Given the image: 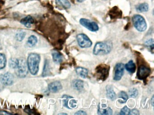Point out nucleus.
Listing matches in <instances>:
<instances>
[{
    "label": "nucleus",
    "mask_w": 154,
    "mask_h": 115,
    "mask_svg": "<svg viewBox=\"0 0 154 115\" xmlns=\"http://www.w3.org/2000/svg\"><path fill=\"white\" fill-rule=\"evenodd\" d=\"M7 59L5 55L0 53V70L3 69L6 66Z\"/></svg>",
    "instance_id": "25"
},
{
    "label": "nucleus",
    "mask_w": 154,
    "mask_h": 115,
    "mask_svg": "<svg viewBox=\"0 0 154 115\" xmlns=\"http://www.w3.org/2000/svg\"><path fill=\"white\" fill-rule=\"evenodd\" d=\"M154 96H152V98H151V101H150L151 104H152V105L153 106H154Z\"/></svg>",
    "instance_id": "34"
},
{
    "label": "nucleus",
    "mask_w": 154,
    "mask_h": 115,
    "mask_svg": "<svg viewBox=\"0 0 154 115\" xmlns=\"http://www.w3.org/2000/svg\"><path fill=\"white\" fill-rule=\"evenodd\" d=\"M129 115H139V112L137 110L133 109L131 111H130Z\"/></svg>",
    "instance_id": "32"
},
{
    "label": "nucleus",
    "mask_w": 154,
    "mask_h": 115,
    "mask_svg": "<svg viewBox=\"0 0 154 115\" xmlns=\"http://www.w3.org/2000/svg\"><path fill=\"white\" fill-rule=\"evenodd\" d=\"M145 45L147 47L149 48L150 50L153 51L154 50V40L153 39H150L148 40H146L145 42Z\"/></svg>",
    "instance_id": "30"
},
{
    "label": "nucleus",
    "mask_w": 154,
    "mask_h": 115,
    "mask_svg": "<svg viewBox=\"0 0 154 115\" xmlns=\"http://www.w3.org/2000/svg\"><path fill=\"white\" fill-rule=\"evenodd\" d=\"M75 115H87V113L85 112V111H84L80 110L77 111V112H75Z\"/></svg>",
    "instance_id": "33"
},
{
    "label": "nucleus",
    "mask_w": 154,
    "mask_h": 115,
    "mask_svg": "<svg viewBox=\"0 0 154 115\" xmlns=\"http://www.w3.org/2000/svg\"><path fill=\"white\" fill-rule=\"evenodd\" d=\"M133 25L137 30L144 31L146 29L147 24L145 19L139 14H135L132 17Z\"/></svg>",
    "instance_id": "4"
},
{
    "label": "nucleus",
    "mask_w": 154,
    "mask_h": 115,
    "mask_svg": "<svg viewBox=\"0 0 154 115\" xmlns=\"http://www.w3.org/2000/svg\"><path fill=\"white\" fill-rule=\"evenodd\" d=\"M125 68L129 73L133 74L136 71V64L132 60H130L128 63L125 64Z\"/></svg>",
    "instance_id": "18"
},
{
    "label": "nucleus",
    "mask_w": 154,
    "mask_h": 115,
    "mask_svg": "<svg viewBox=\"0 0 154 115\" xmlns=\"http://www.w3.org/2000/svg\"><path fill=\"white\" fill-rule=\"evenodd\" d=\"M106 90L107 98L111 100H114L116 99V94L112 86L110 85H107Z\"/></svg>",
    "instance_id": "14"
},
{
    "label": "nucleus",
    "mask_w": 154,
    "mask_h": 115,
    "mask_svg": "<svg viewBox=\"0 0 154 115\" xmlns=\"http://www.w3.org/2000/svg\"><path fill=\"white\" fill-rule=\"evenodd\" d=\"M130 111L129 109L127 107V106H125L124 108H122L120 112V115H129V114Z\"/></svg>",
    "instance_id": "31"
},
{
    "label": "nucleus",
    "mask_w": 154,
    "mask_h": 115,
    "mask_svg": "<svg viewBox=\"0 0 154 115\" xmlns=\"http://www.w3.org/2000/svg\"><path fill=\"white\" fill-rule=\"evenodd\" d=\"M63 98L64 106L67 108H75L77 107V101L72 97L64 95Z\"/></svg>",
    "instance_id": "10"
},
{
    "label": "nucleus",
    "mask_w": 154,
    "mask_h": 115,
    "mask_svg": "<svg viewBox=\"0 0 154 115\" xmlns=\"http://www.w3.org/2000/svg\"><path fill=\"white\" fill-rule=\"evenodd\" d=\"M78 45L82 48H88L91 47L92 42L87 35L83 33L78 34L76 37Z\"/></svg>",
    "instance_id": "6"
},
{
    "label": "nucleus",
    "mask_w": 154,
    "mask_h": 115,
    "mask_svg": "<svg viewBox=\"0 0 154 115\" xmlns=\"http://www.w3.org/2000/svg\"><path fill=\"white\" fill-rule=\"evenodd\" d=\"M1 41H0V49H1Z\"/></svg>",
    "instance_id": "37"
},
{
    "label": "nucleus",
    "mask_w": 154,
    "mask_h": 115,
    "mask_svg": "<svg viewBox=\"0 0 154 115\" xmlns=\"http://www.w3.org/2000/svg\"><path fill=\"white\" fill-rule=\"evenodd\" d=\"M112 46L107 42H99L96 43L93 49V54L96 55H107L110 52Z\"/></svg>",
    "instance_id": "2"
},
{
    "label": "nucleus",
    "mask_w": 154,
    "mask_h": 115,
    "mask_svg": "<svg viewBox=\"0 0 154 115\" xmlns=\"http://www.w3.org/2000/svg\"><path fill=\"white\" fill-rule=\"evenodd\" d=\"M58 115H67V114H66V113H59V114H58Z\"/></svg>",
    "instance_id": "36"
},
{
    "label": "nucleus",
    "mask_w": 154,
    "mask_h": 115,
    "mask_svg": "<svg viewBox=\"0 0 154 115\" xmlns=\"http://www.w3.org/2000/svg\"><path fill=\"white\" fill-rule=\"evenodd\" d=\"M28 66L26 62L23 58L19 59L18 64L16 70V75L20 78H24L28 73Z\"/></svg>",
    "instance_id": "5"
},
{
    "label": "nucleus",
    "mask_w": 154,
    "mask_h": 115,
    "mask_svg": "<svg viewBox=\"0 0 154 115\" xmlns=\"http://www.w3.org/2000/svg\"><path fill=\"white\" fill-rule=\"evenodd\" d=\"M85 0H77V1L79 2H82L84 1Z\"/></svg>",
    "instance_id": "35"
},
{
    "label": "nucleus",
    "mask_w": 154,
    "mask_h": 115,
    "mask_svg": "<svg viewBox=\"0 0 154 115\" xmlns=\"http://www.w3.org/2000/svg\"><path fill=\"white\" fill-rule=\"evenodd\" d=\"M62 85L60 82L55 81L49 84L48 89L49 91L53 93H56L61 90L62 89Z\"/></svg>",
    "instance_id": "12"
},
{
    "label": "nucleus",
    "mask_w": 154,
    "mask_h": 115,
    "mask_svg": "<svg viewBox=\"0 0 154 115\" xmlns=\"http://www.w3.org/2000/svg\"><path fill=\"white\" fill-rule=\"evenodd\" d=\"M20 22L27 28H29L34 23V20L31 16H27L22 19Z\"/></svg>",
    "instance_id": "19"
},
{
    "label": "nucleus",
    "mask_w": 154,
    "mask_h": 115,
    "mask_svg": "<svg viewBox=\"0 0 154 115\" xmlns=\"http://www.w3.org/2000/svg\"><path fill=\"white\" fill-rule=\"evenodd\" d=\"M80 23L82 26L91 31H96L99 30L98 24L88 19L82 18L80 20Z\"/></svg>",
    "instance_id": "8"
},
{
    "label": "nucleus",
    "mask_w": 154,
    "mask_h": 115,
    "mask_svg": "<svg viewBox=\"0 0 154 115\" xmlns=\"http://www.w3.org/2000/svg\"><path fill=\"white\" fill-rule=\"evenodd\" d=\"M119 102L121 103H124L126 102L128 99V96L125 92L122 91L119 93Z\"/></svg>",
    "instance_id": "24"
},
{
    "label": "nucleus",
    "mask_w": 154,
    "mask_h": 115,
    "mask_svg": "<svg viewBox=\"0 0 154 115\" xmlns=\"http://www.w3.org/2000/svg\"><path fill=\"white\" fill-rule=\"evenodd\" d=\"M109 66L108 65H99L95 68V74L96 78L100 81H105L109 76Z\"/></svg>",
    "instance_id": "3"
},
{
    "label": "nucleus",
    "mask_w": 154,
    "mask_h": 115,
    "mask_svg": "<svg viewBox=\"0 0 154 115\" xmlns=\"http://www.w3.org/2000/svg\"><path fill=\"white\" fill-rule=\"evenodd\" d=\"M40 61V56L38 54L31 53L29 55L27 64L29 72L33 75H35L37 74L39 70Z\"/></svg>",
    "instance_id": "1"
},
{
    "label": "nucleus",
    "mask_w": 154,
    "mask_h": 115,
    "mask_svg": "<svg viewBox=\"0 0 154 115\" xmlns=\"http://www.w3.org/2000/svg\"><path fill=\"white\" fill-rule=\"evenodd\" d=\"M124 65L122 63H117L114 68V75L113 79L115 81H119L124 74Z\"/></svg>",
    "instance_id": "11"
},
{
    "label": "nucleus",
    "mask_w": 154,
    "mask_h": 115,
    "mask_svg": "<svg viewBox=\"0 0 154 115\" xmlns=\"http://www.w3.org/2000/svg\"><path fill=\"white\" fill-rule=\"evenodd\" d=\"M19 59L17 58H11L9 61V65L11 68L16 69L18 64Z\"/></svg>",
    "instance_id": "26"
},
{
    "label": "nucleus",
    "mask_w": 154,
    "mask_h": 115,
    "mask_svg": "<svg viewBox=\"0 0 154 115\" xmlns=\"http://www.w3.org/2000/svg\"><path fill=\"white\" fill-rule=\"evenodd\" d=\"M72 86L75 90L81 91L84 86L83 81L79 79H75L72 81Z\"/></svg>",
    "instance_id": "17"
},
{
    "label": "nucleus",
    "mask_w": 154,
    "mask_h": 115,
    "mask_svg": "<svg viewBox=\"0 0 154 115\" xmlns=\"http://www.w3.org/2000/svg\"><path fill=\"white\" fill-rule=\"evenodd\" d=\"M136 9L139 12H145L148 10L149 5L146 3L140 4L136 6Z\"/></svg>",
    "instance_id": "21"
},
{
    "label": "nucleus",
    "mask_w": 154,
    "mask_h": 115,
    "mask_svg": "<svg viewBox=\"0 0 154 115\" xmlns=\"http://www.w3.org/2000/svg\"><path fill=\"white\" fill-rule=\"evenodd\" d=\"M52 56H53V60L56 63H60L63 61V58L62 55L57 51H53L52 53Z\"/></svg>",
    "instance_id": "20"
},
{
    "label": "nucleus",
    "mask_w": 154,
    "mask_h": 115,
    "mask_svg": "<svg viewBox=\"0 0 154 115\" xmlns=\"http://www.w3.org/2000/svg\"><path fill=\"white\" fill-rule=\"evenodd\" d=\"M37 41L38 40L37 37L34 35H32L29 37L27 44L29 46L32 47L35 46L36 44L37 43Z\"/></svg>",
    "instance_id": "23"
},
{
    "label": "nucleus",
    "mask_w": 154,
    "mask_h": 115,
    "mask_svg": "<svg viewBox=\"0 0 154 115\" xmlns=\"http://www.w3.org/2000/svg\"><path fill=\"white\" fill-rule=\"evenodd\" d=\"M56 3L66 9L70 8L71 4L68 0H56Z\"/></svg>",
    "instance_id": "22"
},
{
    "label": "nucleus",
    "mask_w": 154,
    "mask_h": 115,
    "mask_svg": "<svg viewBox=\"0 0 154 115\" xmlns=\"http://www.w3.org/2000/svg\"><path fill=\"white\" fill-rule=\"evenodd\" d=\"M151 73V70L146 65L141 64L139 66L137 72V77L140 80L146 79Z\"/></svg>",
    "instance_id": "7"
},
{
    "label": "nucleus",
    "mask_w": 154,
    "mask_h": 115,
    "mask_svg": "<svg viewBox=\"0 0 154 115\" xmlns=\"http://www.w3.org/2000/svg\"><path fill=\"white\" fill-rule=\"evenodd\" d=\"M26 35V32L25 31H19L17 33V35H16V39L18 41H22L24 39V38L25 37Z\"/></svg>",
    "instance_id": "29"
},
{
    "label": "nucleus",
    "mask_w": 154,
    "mask_h": 115,
    "mask_svg": "<svg viewBox=\"0 0 154 115\" xmlns=\"http://www.w3.org/2000/svg\"><path fill=\"white\" fill-rule=\"evenodd\" d=\"M75 72L77 75L82 78H86L88 76V70L83 67H77L75 69Z\"/></svg>",
    "instance_id": "16"
},
{
    "label": "nucleus",
    "mask_w": 154,
    "mask_h": 115,
    "mask_svg": "<svg viewBox=\"0 0 154 115\" xmlns=\"http://www.w3.org/2000/svg\"><path fill=\"white\" fill-rule=\"evenodd\" d=\"M49 72V62L48 60H46L45 62V66H44V70H43V76H47L48 75Z\"/></svg>",
    "instance_id": "27"
},
{
    "label": "nucleus",
    "mask_w": 154,
    "mask_h": 115,
    "mask_svg": "<svg viewBox=\"0 0 154 115\" xmlns=\"http://www.w3.org/2000/svg\"><path fill=\"white\" fill-rule=\"evenodd\" d=\"M14 81V76L10 72H7L0 75V81L4 85L7 86L12 85Z\"/></svg>",
    "instance_id": "9"
},
{
    "label": "nucleus",
    "mask_w": 154,
    "mask_h": 115,
    "mask_svg": "<svg viewBox=\"0 0 154 115\" xmlns=\"http://www.w3.org/2000/svg\"><path fill=\"white\" fill-rule=\"evenodd\" d=\"M98 113L99 115H112V110L109 107H107L105 105L104 107L102 106V108L99 107L98 110Z\"/></svg>",
    "instance_id": "15"
},
{
    "label": "nucleus",
    "mask_w": 154,
    "mask_h": 115,
    "mask_svg": "<svg viewBox=\"0 0 154 115\" xmlns=\"http://www.w3.org/2000/svg\"><path fill=\"white\" fill-rule=\"evenodd\" d=\"M129 94L131 98H135L137 96L138 94V92L136 88H133L130 89L128 91Z\"/></svg>",
    "instance_id": "28"
},
{
    "label": "nucleus",
    "mask_w": 154,
    "mask_h": 115,
    "mask_svg": "<svg viewBox=\"0 0 154 115\" xmlns=\"http://www.w3.org/2000/svg\"><path fill=\"white\" fill-rule=\"evenodd\" d=\"M109 15L111 19H118L121 18L122 16V12L119 10L117 7H114L110 10L109 13Z\"/></svg>",
    "instance_id": "13"
}]
</instances>
